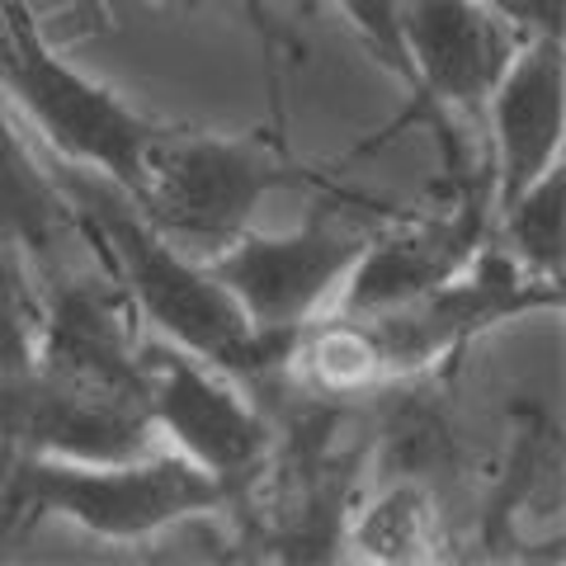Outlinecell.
<instances>
[{
	"label": "cell",
	"instance_id": "cell-1",
	"mask_svg": "<svg viewBox=\"0 0 566 566\" xmlns=\"http://www.w3.org/2000/svg\"><path fill=\"white\" fill-rule=\"evenodd\" d=\"M48 170L76 212L85 245H95L99 270L123 289L137 322L189 349L193 359L232 374L241 387H260L264 378L283 374L289 345L251 326V316L237 307V297L218 283L203 255L156 232L128 193L104 175L62 161H48Z\"/></svg>",
	"mask_w": 566,
	"mask_h": 566
},
{
	"label": "cell",
	"instance_id": "cell-2",
	"mask_svg": "<svg viewBox=\"0 0 566 566\" xmlns=\"http://www.w3.org/2000/svg\"><path fill=\"white\" fill-rule=\"evenodd\" d=\"M0 99L43 137L52 161L95 170L133 193L161 123L52 48L29 0H0Z\"/></svg>",
	"mask_w": 566,
	"mask_h": 566
},
{
	"label": "cell",
	"instance_id": "cell-3",
	"mask_svg": "<svg viewBox=\"0 0 566 566\" xmlns=\"http://www.w3.org/2000/svg\"><path fill=\"white\" fill-rule=\"evenodd\" d=\"M237 491L180 449H147L109 463L14 458L10 515H52L104 543H147L170 524L232 510Z\"/></svg>",
	"mask_w": 566,
	"mask_h": 566
},
{
	"label": "cell",
	"instance_id": "cell-4",
	"mask_svg": "<svg viewBox=\"0 0 566 566\" xmlns=\"http://www.w3.org/2000/svg\"><path fill=\"white\" fill-rule=\"evenodd\" d=\"M307 180L270 137H218L166 128L151 137L142 180L128 199L156 232L185 251H222L251 227L264 193Z\"/></svg>",
	"mask_w": 566,
	"mask_h": 566
},
{
	"label": "cell",
	"instance_id": "cell-5",
	"mask_svg": "<svg viewBox=\"0 0 566 566\" xmlns=\"http://www.w3.org/2000/svg\"><path fill=\"white\" fill-rule=\"evenodd\" d=\"M368 245V232L340 212L303 218L293 232H251L232 237L222 251L203 255L218 283L237 297L251 326L270 340L289 345L312 316L335 307L354 260Z\"/></svg>",
	"mask_w": 566,
	"mask_h": 566
},
{
	"label": "cell",
	"instance_id": "cell-6",
	"mask_svg": "<svg viewBox=\"0 0 566 566\" xmlns=\"http://www.w3.org/2000/svg\"><path fill=\"white\" fill-rule=\"evenodd\" d=\"M547 307L553 312L562 307V283L528 274L510 251L486 241L463 274L444 279L439 289L406 297L397 307L368 312L364 322L374 331L387 382H397L458 354L472 335H482L501 322H515L524 312H547Z\"/></svg>",
	"mask_w": 566,
	"mask_h": 566
},
{
	"label": "cell",
	"instance_id": "cell-7",
	"mask_svg": "<svg viewBox=\"0 0 566 566\" xmlns=\"http://www.w3.org/2000/svg\"><path fill=\"white\" fill-rule=\"evenodd\" d=\"M142 387H147L156 434H166L170 449L222 476L241 501L245 482L274 449L270 420L241 392V382L156 335V340H142Z\"/></svg>",
	"mask_w": 566,
	"mask_h": 566
},
{
	"label": "cell",
	"instance_id": "cell-8",
	"mask_svg": "<svg viewBox=\"0 0 566 566\" xmlns=\"http://www.w3.org/2000/svg\"><path fill=\"white\" fill-rule=\"evenodd\" d=\"M491 170L482 185H472L449 212H420V218H401L397 227L368 232V245L354 260L335 307L368 316L382 307H397L406 297L424 289H439L444 279L463 274L476 260V251L491 241Z\"/></svg>",
	"mask_w": 566,
	"mask_h": 566
},
{
	"label": "cell",
	"instance_id": "cell-9",
	"mask_svg": "<svg viewBox=\"0 0 566 566\" xmlns=\"http://www.w3.org/2000/svg\"><path fill=\"white\" fill-rule=\"evenodd\" d=\"M491 123V199L510 203L547 166L562 161L566 142V57L562 33H524L515 57L486 95Z\"/></svg>",
	"mask_w": 566,
	"mask_h": 566
},
{
	"label": "cell",
	"instance_id": "cell-10",
	"mask_svg": "<svg viewBox=\"0 0 566 566\" xmlns=\"http://www.w3.org/2000/svg\"><path fill=\"white\" fill-rule=\"evenodd\" d=\"M0 237L33 264L39 279H57L71 245H85L66 193L43 156L29 147L6 99H0Z\"/></svg>",
	"mask_w": 566,
	"mask_h": 566
},
{
	"label": "cell",
	"instance_id": "cell-11",
	"mask_svg": "<svg viewBox=\"0 0 566 566\" xmlns=\"http://www.w3.org/2000/svg\"><path fill=\"white\" fill-rule=\"evenodd\" d=\"M491 241L510 251L528 274L547 283L566 279V166H547L534 185L495 208Z\"/></svg>",
	"mask_w": 566,
	"mask_h": 566
},
{
	"label": "cell",
	"instance_id": "cell-12",
	"mask_svg": "<svg viewBox=\"0 0 566 566\" xmlns=\"http://www.w3.org/2000/svg\"><path fill=\"white\" fill-rule=\"evenodd\" d=\"M354 557L382 566H416L439 557V505L420 482H397L378 491L349 524Z\"/></svg>",
	"mask_w": 566,
	"mask_h": 566
},
{
	"label": "cell",
	"instance_id": "cell-13",
	"mask_svg": "<svg viewBox=\"0 0 566 566\" xmlns=\"http://www.w3.org/2000/svg\"><path fill=\"white\" fill-rule=\"evenodd\" d=\"M33 279V264L0 237V382L24 378L39 364L43 293Z\"/></svg>",
	"mask_w": 566,
	"mask_h": 566
},
{
	"label": "cell",
	"instance_id": "cell-14",
	"mask_svg": "<svg viewBox=\"0 0 566 566\" xmlns=\"http://www.w3.org/2000/svg\"><path fill=\"white\" fill-rule=\"evenodd\" d=\"M331 6L359 29V39L374 48L406 85H411V66H406V48H401V29H397V0H331Z\"/></svg>",
	"mask_w": 566,
	"mask_h": 566
},
{
	"label": "cell",
	"instance_id": "cell-15",
	"mask_svg": "<svg viewBox=\"0 0 566 566\" xmlns=\"http://www.w3.org/2000/svg\"><path fill=\"white\" fill-rule=\"evenodd\" d=\"M486 6L524 33H562L566 0H486Z\"/></svg>",
	"mask_w": 566,
	"mask_h": 566
}]
</instances>
